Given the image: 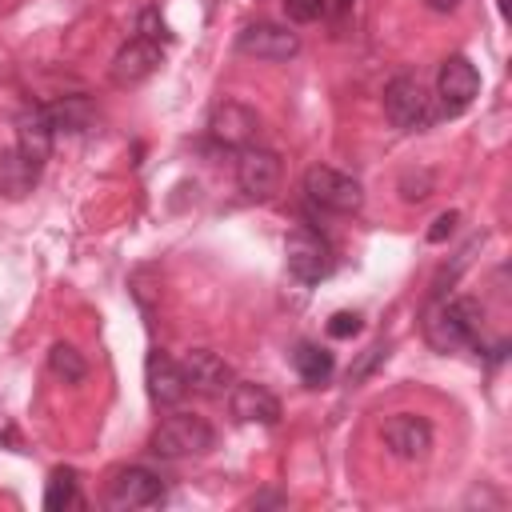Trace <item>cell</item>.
Returning a JSON list of instances; mask_svg holds the SVG:
<instances>
[{
	"label": "cell",
	"instance_id": "obj_1",
	"mask_svg": "<svg viewBox=\"0 0 512 512\" xmlns=\"http://www.w3.org/2000/svg\"><path fill=\"white\" fill-rule=\"evenodd\" d=\"M480 332V304L476 300H436L424 316V340L436 352H456L472 344Z\"/></svg>",
	"mask_w": 512,
	"mask_h": 512
},
{
	"label": "cell",
	"instance_id": "obj_2",
	"mask_svg": "<svg viewBox=\"0 0 512 512\" xmlns=\"http://www.w3.org/2000/svg\"><path fill=\"white\" fill-rule=\"evenodd\" d=\"M216 444V432L204 416L196 412H172L160 420V428L152 432V452L164 460H184V456H204Z\"/></svg>",
	"mask_w": 512,
	"mask_h": 512
},
{
	"label": "cell",
	"instance_id": "obj_3",
	"mask_svg": "<svg viewBox=\"0 0 512 512\" xmlns=\"http://www.w3.org/2000/svg\"><path fill=\"white\" fill-rule=\"evenodd\" d=\"M304 196L324 208V212H336V216H348L364 204V188L360 180H352L348 172L340 168H328V164H316L304 172Z\"/></svg>",
	"mask_w": 512,
	"mask_h": 512
},
{
	"label": "cell",
	"instance_id": "obj_4",
	"mask_svg": "<svg viewBox=\"0 0 512 512\" xmlns=\"http://www.w3.org/2000/svg\"><path fill=\"white\" fill-rule=\"evenodd\" d=\"M284 264H288V272L300 284H320L332 272V248H328V240L320 232H312V228L300 224L284 240Z\"/></svg>",
	"mask_w": 512,
	"mask_h": 512
},
{
	"label": "cell",
	"instance_id": "obj_5",
	"mask_svg": "<svg viewBox=\"0 0 512 512\" xmlns=\"http://www.w3.org/2000/svg\"><path fill=\"white\" fill-rule=\"evenodd\" d=\"M384 116H388L396 128H404V132L420 128V124L428 120V92L420 88L416 76H396V80H388V88H384Z\"/></svg>",
	"mask_w": 512,
	"mask_h": 512
},
{
	"label": "cell",
	"instance_id": "obj_6",
	"mask_svg": "<svg viewBox=\"0 0 512 512\" xmlns=\"http://www.w3.org/2000/svg\"><path fill=\"white\" fill-rule=\"evenodd\" d=\"M160 500H164L160 476H156L152 468H140V464L120 468V472L112 476V484H108V504H112V508H152V504H160Z\"/></svg>",
	"mask_w": 512,
	"mask_h": 512
},
{
	"label": "cell",
	"instance_id": "obj_7",
	"mask_svg": "<svg viewBox=\"0 0 512 512\" xmlns=\"http://www.w3.org/2000/svg\"><path fill=\"white\" fill-rule=\"evenodd\" d=\"M436 92L444 100V112H464L480 92V72L468 56H448L436 72Z\"/></svg>",
	"mask_w": 512,
	"mask_h": 512
},
{
	"label": "cell",
	"instance_id": "obj_8",
	"mask_svg": "<svg viewBox=\"0 0 512 512\" xmlns=\"http://www.w3.org/2000/svg\"><path fill=\"white\" fill-rule=\"evenodd\" d=\"M236 184L248 192V196H272L276 184H280V156L272 148H260V144H244L240 148V160H236Z\"/></svg>",
	"mask_w": 512,
	"mask_h": 512
},
{
	"label": "cell",
	"instance_id": "obj_9",
	"mask_svg": "<svg viewBox=\"0 0 512 512\" xmlns=\"http://www.w3.org/2000/svg\"><path fill=\"white\" fill-rule=\"evenodd\" d=\"M180 372H184V384L192 392H200V396H224L232 388V368L212 348H192L180 360Z\"/></svg>",
	"mask_w": 512,
	"mask_h": 512
},
{
	"label": "cell",
	"instance_id": "obj_10",
	"mask_svg": "<svg viewBox=\"0 0 512 512\" xmlns=\"http://www.w3.org/2000/svg\"><path fill=\"white\" fill-rule=\"evenodd\" d=\"M384 444L400 460H424L432 448V424L416 412H396L384 420Z\"/></svg>",
	"mask_w": 512,
	"mask_h": 512
},
{
	"label": "cell",
	"instance_id": "obj_11",
	"mask_svg": "<svg viewBox=\"0 0 512 512\" xmlns=\"http://www.w3.org/2000/svg\"><path fill=\"white\" fill-rule=\"evenodd\" d=\"M236 48H240L244 56H256V60H292V56L300 52V36L288 32L284 24L260 20V24H248V28L240 32Z\"/></svg>",
	"mask_w": 512,
	"mask_h": 512
},
{
	"label": "cell",
	"instance_id": "obj_12",
	"mask_svg": "<svg viewBox=\"0 0 512 512\" xmlns=\"http://www.w3.org/2000/svg\"><path fill=\"white\" fill-rule=\"evenodd\" d=\"M160 40H148V36H136V40H128L120 52H116V60H112V84H120V88H132V84H140V80H148L156 68H160Z\"/></svg>",
	"mask_w": 512,
	"mask_h": 512
},
{
	"label": "cell",
	"instance_id": "obj_13",
	"mask_svg": "<svg viewBox=\"0 0 512 512\" xmlns=\"http://www.w3.org/2000/svg\"><path fill=\"white\" fill-rule=\"evenodd\" d=\"M256 128H260L256 112H252L248 104H240V100L216 104V112H212V120H208L212 140L224 144V148H244V144H252V140H256Z\"/></svg>",
	"mask_w": 512,
	"mask_h": 512
},
{
	"label": "cell",
	"instance_id": "obj_14",
	"mask_svg": "<svg viewBox=\"0 0 512 512\" xmlns=\"http://www.w3.org/2000/svg\"><path fill=\"white\" fill-rule=\"evenodd\" d=\"M228 408L240 424H276L280 420V400L264 384H252V380H240V384L232 380Z\"/></svg>",
	"mask_w": 512,
	"mask_h": 512
},
{
	"label": "cell",
	"instance_id": "obj_15",
	"mask_svg": "<svg viewBox=\"0 0 512 512\" xmlns=\"http://www.w3.org/2000/svg\"><path fill=\"white\" fill-rule=\"evenodd\" d=\"M52 136H56V128H52L44 104H32V108H24V112L16 116V148H20L32 164L44 168V160H48V152H52Z\"/></svg>",
	"mask_w": 512,
	"mask_h": 512
},
{
	"label": "cell",
	"instance_id": "obj_16",
	"mask_svg": "<svg viewBox=\"0 0 512 512\" xmlns=\"http://www.w3.org/2000/svg\"><path fill=\"white\" fill-rule=\"evenodd\" d=\"M144 380H148V396H152L160 408H176V404L184 400V392H188L180 364H176L172 356H164V352H148V360H144Z\"/></svg>",
	"mask_w": 512,
	"mask_h": 512
},
{
	"label": "cell",
	"instance_id": "obj_17",
	"mask_svg": "<svg viewBox=\"0 0 512 512\" xmlns=\"http://www.w3.org/2000/svg\"><path fill=\"white\" fill-rule=\"evenodd\" d=\"M36 180H40V164H32L20 148H0V196L4 200L28 196Z\"/></svg>",
	"mask_w": 512,
	"mask_h": 512
},
{
	"label": "cell",
	"instance_id": "obj_18",
	"mask_svg": "<svg viewBox=\"0 0 512 512\" xmlns=\"http://www.w3.org/2000/svg\"><path fill=\"white\" fill-rule=\"evenodd\" d=\"M292 368H296V376H300L308 388H324V384L332 380V372H336V360H332L328 348H320V344H312V340H300L296 352H292Z\"/></svg>",
	"mask_w": 512,
	"mask_h": 512
},
{
	"label": "cell",
	"instance_id": "obj_19",
	"mask_svg": "<svg viewBox=\"0 0 512 512\" xmlns=\"http://www.w3.org/2000/svg\"><path fill=\"white\" fill-rule=\"evenodd\" d=\"M44 108H48V120H52L56 132H84L96 120V108H92L88 96H64V100L44 104Z\"/></svg>",
	"mask_w": 512,
	"mask_h": 512
},
{
	"label": "cell",
	"instance_id": "obj_20",
	"mask_svg": "<svg viewBox=\"0 0 512 512\" xmlns=\"http://www.w3.org/2000/svg\"><path fill=\"white\" fill-rule=\"evenodd\" d=\"M48 368H52V372H56L64 384H80V380L88 376V360H84V356H80L72 344H64V340L48 348Z\"/></svg>",
	"mask_w": 512,
	"mask_h": 512
},
{
	"label": "cell",
	"instance_id": "obj_21",
	"mask_svg": "<svg viewBox=\"0 0 512 512\" xmlns=\"http://www.w3.org/2000/svg\"><path fill=\"white\" fill-rule=\"evenodd\" d=\"M72 500H76V472L72 468H56L48 476V488H44V508L48 512H64Z\"/></svg>",
	"mask_w": 512,
	"mask_h": 512
},
{
	"label": "cell",
	"instance_id": "obj_22",
	"mask_svg": "<svg viewBox=\"0 0 512 512\" xmlns=\"http://www.w3.org/2000/svg\"><path fill=\"white\" fill-rule=\"evenodd\" d=\"M428 192H432V172H428V168H420V172H404V176H400V196H404L408 204L424 200Z\"/></svg>",
	"mask_w": 512,
	"mask_h": 512
},
{
	"label": "cell",
	"instance_id": "obj_23",
	"mask_svg": "<svg viewBox=\"0 0 512 512\" xmlns=\"http://www.w3.org/2000/svg\"><path fill=\"white\" fill-rule=\"evenodd\" d=\"M324 8H328L324 0H284L288 20H296V24H312V20H320Z\"/></svg>",
	"mask_w": 512,
	"mask_h": 512
},
{
	"label": "cell",
	"instance_id": "obj_24",
	"mask_svg": "<svg viewBox=\"0 0 512 512\" xmlns=\"http://www.w3.org/2000/svg\"><path fill=\"white\" fill-rule=\"evenodd\" d=\"M360 328H364V324H360L356 312H336V316L328 320V336H336V340H352Z\"/></svg>",
	"mask_w": 512,
	"mask_h": 512
},
{
	"label": "cell",
	"instance_id": "obj_25",
	"mask_svg": "<svg viewBox=\"0 0 512 512\" xmlns=\"http://www.w3.org/2000/svg\"><path fill=\"white\" fill-rule=\"evenodd\" d=\"M456 224H460V212H440V216L432 220V228H428V240H432V244H444V240L456 232Z\"/></svg>",
	"mask_w": 512,
	"mask_h": 512
},
{
	"label": "cell",
	"instance_id": "obj_26",
	"mask_svg": "<svg viewBox=\"0 0 512 512\" xmlns=\"http://www.w3.org/2000/svg\"><path fill=\"white\" fill-rule=\"evenodd\" d=\"M140 36L160 40V36H164V20H160L156 12H144V16H140Z\"/></svg>",
	"mask_w": 512,
	"mask_h": 512
},
{
	"label": "cell",
	"instance_id": "obj_27",
	"mask_svg": "<svg viewBox=\"0 0 512 512\" xmlns=\"http://www.w3.org/2000/svg\"><path fill=\"white\" fill-rule=\"evenodd\" d=\"M380 356H384V344H372V348H368V352L360 356V364H356V368H352L348 376H352V380H360V376H364V372H368V368H372V364H376Z\"/></svg>",
	"mask_w": 512,
	"mask_h": 512
},
{
	"label": "cell",
	"instance_id": "obj_28",
	"mask_svg": "<svg viewBox=\"0 0 512 512\" xmlns=\"http://www.w3.org/2000/svg\"><path fill=\"white\" fill-rule=\"evenodd\" d=\"M432 12H452V8H460V0H424Z\"/></svg>",
	"mask_w": 512,
	"mask_h": 512
},
{
	"label": "cell",
	"instance_id": "obj_29",
	"mask_svg": "<svg viewBox=\"0 0 512 512\" xmlns=\"http://www.w3.org/2000/svg\"><path fill=\"white\" fill-rule=\"evenodd\" d=\"M344 4H348V0H340V8H344Z\"/></svg>",
	"mask_w": 512,
	"mask_h": 512
}]
</instances>
